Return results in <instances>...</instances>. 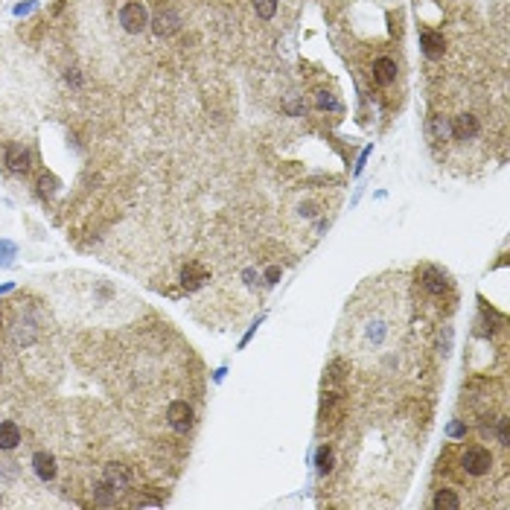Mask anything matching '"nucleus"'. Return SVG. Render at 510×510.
Returning a JSON list of instances; mask_svg holds the SVG:
<instances>
[{
    "instance_id": "obj_1",
    "label": "nucleus",
    "mask_w": 510,
    "mask_h": 510,
    "mask_svg": "<svg viewBox=\"0 0 510 510\" xmlns=\"http://www.w3.org/2000/svg\"><path fill=\"white\" fill-rule=\"evenodd\" d=\"M402 327V303L394 301H364L353 309L350 324H344L347 353L359 361H373L388 353Z\"/></svg>"
},
{
    "instance_id": "obj_2",
    "label": "nucleus",
    "mask_w": 510,
    "mask_h": 510,
    "mask_svg": "<svg viewBox=\"0 0 510 510\" xmlns=\"http://www.w3.org/2000/svg\"><path fill=\"white\" fill-rule=\"evenodd\" d=\"M449 134L458 140V143H470L481 134V123H478V117L470 114V111H460L449 120Z\"/></svg>"
},
{
    "instance_id": "obj_3",
    "label": "nucleus",
    "mask_w": 510,
    "mask_h": 510,
    "mask_svg": "<svg viewBox=\"0 0 510 510\" xmlns=\"http://www.w3.org/2000/svg\"><path fill=\"white\" fill-rule=\"evenodd\" d=\"M460 464H464L467 475H487L493 470V455L487 449H481V446H473V449L464 452Z\"/></svg>"
},
{
    "instance_id": "obj_4",
    "label": "nucleus",
    "mask_w": 510,
    "mask_h": 510,
    "mask_svg": "<svg viewBox=\"0 0 510 510\" xmlns=\"http://www.w3.org/2000/svg\"><path fill=\"white\" fill-rule=\"evenodd\" d=\"M120 23H123V30L126 33H143L146 30V9L140 0H132V4H126L123 9H120Z\"/></svg>"
},
{
    "instance_id": "obj_5",
    "label": "nucleus",
    "mask_w": 510,
    "mask_h": 510,
    "mask_svg": "<svg viewBox=\"0 0 510 510\" xmlns=\"http://www.w3.org/2000/svg\"><path fill=\"white\" fill-rule=\"evenodd\" d=\"M166 420H169V426H173L175 431H187L192 426V408L184 400H175L173 405H169V411H166Z\"/></svg>"
},
{
    "instance_id": "obj_6",
    "label": "nucleus",
    "mask_w": 510,
    "mask_h": 510,
    "mask_svg": "<svg viewBox=\"0 0 510 510\" xmlns=\"http://www.w3.org/2000/svg\"><path fill=\"white\" fill-rule=\"evenodd\" d=\"M6 166L12 169L15 175H23V173H30V152L23 149L21 143H12L9 149H6Z\"/></svg>"
},
{
    "instance_id": "obj_7",
    "label": "nucleus",
    "mask_w": 510,
    "mask_h": 510,
    "mask_svg": "<svg viewBox=\"0 0 510 510\" xmlns=\"http://www.w3.org/2000/svg\"><path fill=\"white\" fill-rule=\"evenodd\" d=\"M373 79H376L379 85H391V82L397 79V62L388 59V56L376 59V62H373Z\"/></svg>"
},
{
    "instance_id": "obj_8",
    "label": "nucleus",
    "mask_w": 510,
    "mask_h": 510,
    "mask_svg": "<svg viewBox=\"0 0 510 510\" xmlns=\"http://www.w3.org/2000/svg\"><path fill=\"white\" fill-rule=\"evenodd\" d=\"M33 467H35V475H38V478H44V481L56 478V458H53L50 452H35Z\"/></svg>"
},
{
    "instance_id": "obj_9",
    "label": "nucleus",
    "mask_w": 510,
    "mask_h": 510,
    "mask_svg": "<svg viewBox=\"0 0 510 510\" xmlns=\"http://www.w3.org/2000/svg\"><path fill=\"white\" fill-rule=\"evenodd\" d=\"M21 444V429L9 420L0 423V449H15Z\"/></svg>"
},
{
    "instance_id": "obj_10",
    "label": "nucleus",
    "mask_w": 510,
    "mask_h": 510,
    "mask_svg": "<svg viewBox=\"0 0 510 510\" xmlns=\"http://www.w3.org/2000/svg\"><path fill=\"white\" fill-rule=\"evenodd\" d=\"M431 504H434V510H460V499L452 490H437Z\"/></svg>"
},
{
    "instance_id": "obj_11",
    "label": "nucleus",
    "mask_w": 510,
    "mask_h": 510,
    "mask_svg": "<svg viewBox=\"0 0 510 510\" xmlns=\"http://www.w3.org/2000/svg\"><path fill=\"white\" fill-rule=\"evenodd\" d=\"M420 41H423V47H426V56L437 59V56L444 53V38L437 35V33H423V35H420Z\"/></svg>"
},
{
    "instance_id": "obj_12",
    "label": "nucleus",
    "mask_w": 510,
    "mask_h": 510,
    "mask_svg": "<svg viewBox=\"0 0 510 510\" xmlns=\"http://www.w3.org/2000/svg\"><path fill=\"white\" fill-rule=\"evenodd\" d=\"M426 289L431 291V295H444L446 291V277L441 274V272H426Z\"/></svg>"
},
{
    "instance_id": "obj_13",
    "label": "nucleus",
    "mask_w": 510,
    "mask_h": 510,
    "mask_svg": "<svg viewBox=\"0 0 510 510\" xmlns=\"http://www.w3.org/2000/svg\"><path fill=\"white\" fill-rule=\"evenodd\" d=\"M254 6H257V12H260L262 18H272V15H274V9H277L274 0H254Z\"/></svg>"
},
{
    "instance_id": "obj_14",
    "label": "nucleus",
    "mask_w": 510,
    "mask_h": 510,
    "mask_svg": "<svg viewBox=\"0 0 510 510\" xmlns=\"http://www.w3.org/2000/svg\"><path fill=\"white\" fill-rule=\"evenodd\" d=\"M330 460H332V455H330V449L324 446V449H321V455H318V464H321V473H327V470H330Z\"/></svg>"
},
{
    "instance_id": "obj_15",
    "label": "nucleus",
    "mask_w": 510,
    "mask_h": 510,
    "mask_svg": "<svg viewBox=\"0 0 510 510\" xmlns=\"http://www.w3.org/2000/svg\"><path fill=\"white\" fill-rule=\"evenodd\" d=\"M376 4H394V0H376Z\"/></svg>"
}]
</instances>
